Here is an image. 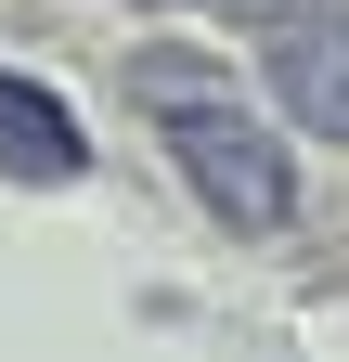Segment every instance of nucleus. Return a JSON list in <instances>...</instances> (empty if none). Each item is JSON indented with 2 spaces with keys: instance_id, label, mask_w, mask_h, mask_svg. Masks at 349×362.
<instances>
[{
  "instance_id": "nucleus-1",
  "label": "nucleus",
  "mask_w": 349,
  "mask_h": 362,
  "mask_svg": "<svg viewBox=\"0 0 349 362\" xmlns=\"http://www.w3.org/2000/svg\"><path fill=\"white\" fill-rule=\"evenodd\" d=\"M129 104L155 117V156L194 181V207L220 220V233L272 246L285 220H297V156H285V129L259 117L220 65H194V52H129Z\"/></svg>"
},
{
  "instance_id": "nucleus-2",
  "label": "nucleus",
  "mask_w": 349,
  "mask_h": 362,
  "mask_svg": "<svg viewBox=\"0 0 349 362\" xmlns=\"http://www.w3.org/2000/svg\"><path fill=\"white\" fill-rule=\"evenodd\" d=\"M272 117L311 129V143H349V0H297L272 26Z\"/></svg>"
},
{
  "instance_id": "nucleus-4",
  "label": "nucleus",
  "mask_w": 349,
  "mask_h": 362,
  "mask_svg": "<svg viewBox=\"0 0 349 362\" xmlns=\"http://www.w3.org/2000/svg\"><path fill=\"white\" fill-rule=\"evenodd\" d=\"M194 13H220V26H285L297 0H194Z\"/></svg>"
},
{
  "instance_id": "nucleus-3",
  "label": "nucleus",
  "mask_w": 349,
  "mask_h": 362,
  "mask_svg": "<svg viewBox=\"0 0 349 362\" xmlns=\"http://www.w3.org/2000/svg\"><path fill=\"white\" fill-rule=\"evenodd\" d=\"M78 168H91V129L65 117V90H52V78H26V65H0V181L65 194Z\"/></svg>"
}]
</instances>
